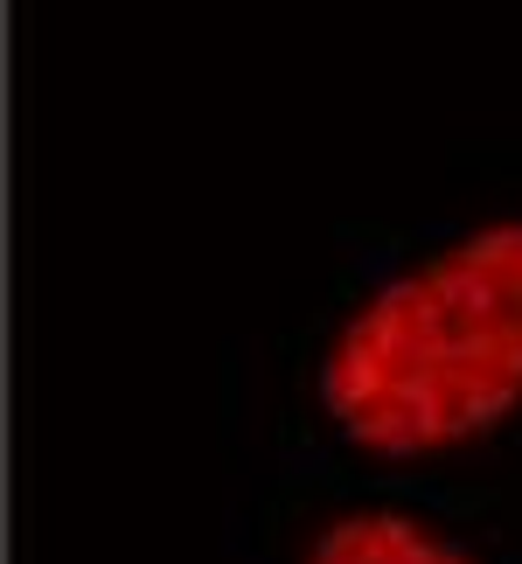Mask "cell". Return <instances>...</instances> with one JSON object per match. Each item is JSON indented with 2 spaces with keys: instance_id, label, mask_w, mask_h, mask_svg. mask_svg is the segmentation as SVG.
<instances>
[{
  "instance_id": "1",
  "label": "cell",
  "mask_w": 522,
  "mask_h": 564,
  "mask_svg": "<svg viewBox=\"0 0 522 564\" xmlns=\"http://www.w3.org/2000/svg\"><path fill=\"white\" fill-rule=\"evenodd\" d=\"M522 398V224L453 245L348 321L328 404L362 446L425 453L494 425Z\"/></svg>"
},
{
  "instance_id": "2",
  "label": "cell",
  "mask_w": 522,
  "mask_h": 564,
  "mask_svg": "<svg viewBox=\"0 0 522 564\" xmlns=\"http://www.w3.org/2000/svg\"><path fill=\"white\" fill-rule=\"evenodd\" d=\"M314 564H467L460 551H446L439 536H425L404 516H348L320 536Z\"/></svg>"
}]
</instances>
